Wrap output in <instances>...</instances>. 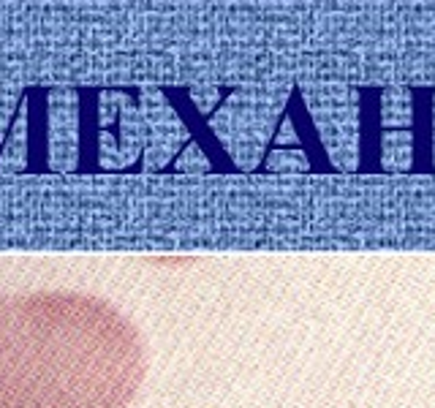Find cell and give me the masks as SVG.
<instances>
[{
  "label": "cell",
  "mask_w": 435,
  "mask_h": 408,
  "mask_svg": "<svg viewBox=\"0 0 435 408\" xmlns=\"http://www.w3.org/2000/svg\"><path fill=\"white\" fill-rule=\"evenodd\" d=\"M141 375L139 332L104 300H0V408H125Z\"/></svg>",
  "instance_id": "1"
}]
</instances>
